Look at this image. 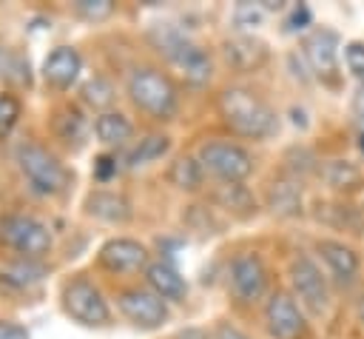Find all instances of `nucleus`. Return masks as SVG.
<instances>
[{
  "instance_id": "obj_30",
  "label": "nucleus",
  "mask_w": 364,
  "mask_h": 339,
  "mask_svg": "<svg viewBox=\"0 0 364 339\" xmlns=\"http://www.w3.org/2000/svg\"><path fill=\"white\" fill-rule=\"evenodd\" d=\"M20 114H23V103H20V97L11 94V91H3V94H0V140L11 134V128L17 125Z\"/></svg>"
},
{
  "instance_id": "obj_4",
  "label": "nucleus",
  "mask_w": 364,
  "mask_h": 339,
  "mask_svg": "<svg viewBox=\"0 0 364 339\" xmlns=\"http://www.w3.org/2000/svg\"><path fill=\"white\" fill-rule=\"evenodd\" d=\"M54 245L51 228L26 211L0 214V248L17 254V259H43Z\"/></svg>"
},
{
  "instance_id": "obj_39",
  "label": "nucleus",
  "mask_w": 364,
  "mask_h": 339,
  "mask_svg": "<svg viewBox=\"0 0 364 339\" xmlns=\"http://www.w3.org/2000/svg\"><path fill=\"white\" fill-rule=\"evenodd\" d=\"M173 339H213L205 328H185V330H179Z\"/></svg>"
},
{
  "instance_id": "obj_29",
  "label": "nucleus",
  "mask_w": 364,
  "mask_h": 339,
  "mask_svg": "<svg viewBox=\"0 0 364 339\" xmlns=\"http://www.w3.org/2000/svg\"><path fill=\"white\" fill-rule=\"evenodd\" d=\"M318 168H321V162L316 160V154L310 148H304V145L287 148V154H284V174L287 177L304 179L307 174H318Z\"/></svg>"
},
{
  "instance_id": "obj_27",
  "label": "nucleus",
  "mask_w": 364,
  "mask_h": 339,
  "mask_svg": "<svg viewBox=\"0 0 364 339\" xmlns=\"http://www.w3.org/2000/svg\"><path fill=\"white\" fill-rule=\"evenodd\" d=\"M43 273H46V268L40 265V259H14L0 276H3V282L6 285H11V288H31V285H37L40 279H43Z\"/></svg>"
},
{
  "instance_id": "obj_3",
  "label": "nucleus",
  "mask_w": 364,
  "mask_h": 339,
  "mask_svg": "<svg viewBox=\"0 0 364 339\" xmlns=\"http://www.w3.org/2000/svg\"><path fill=\"white\" fill-rule=\"evenodd\" d=\"M14 160L20 174L37 194L54 197L71 185V171L65 168V162L40 142H20L14 151Z\"/></svg>"
},
{
  "instance_id": "obj_35",
  "label": "nucleus",
  "mask_w": 364,
  "mask_h": 339,
  "mask_svg": "<svg viewBox=\"0 0 364 339\" xmlns=\"http://www.w3.org/2000/svg\"><path fill=\"white\" fill-rule=\"evenodd\" d=\"M210 336H213V339H247L236 325H230V322H225V319H219V322L213 325Z\"/></svg>"
},
{
  "instance_id": "obj_18",
  "label": "nucleus",
  "mask_w": 364,
  "mask_h": 339,
  "mask_svg": "<svg viewBox=\"0 0 364 339\" xmlns=\"http://www.w3.org/2000/svg\"><path fill=\"white\" fill-rule=\"evenodd\" d=\"M145 285L156 296H162L165 302H185L188 299V282H185V276L173 265H168L162 259L159 262H151L145 268Z\"/></svg>"
},
{
  "instance_id": "obj_6",
  "label": "nucleus",
  "mask_w": 364,
  "mask_h": 339,
  "mask_svg": "<svg viewBox=\"0 0 364 339\" xmlns=\"http://www.w3.org/2000/svg\"><path fill=\"white\" fill-rule=\"evenodd\" d=\"M287 279H290V291L299 299V305L313 313V316H324L330 308V285L327 276L321 273L318 262L310 254H296L287 265Z\"/></svg>"
},
{
  "instance_id": "obj_23",
  "label": "nucleus",
  "mask_w": 364,
  "mask_h": 339,
  "mask_svg": "<svg viewBox=\"0 0 364 339\" xmlns=\"http://www.w3.org/2000/svg\"><path fill=\"white\" fill-rule=\"evenodd\" d=\"M168 182L185 194H193L202 188L205 182V168L199 162V157H191V154H179L171 165H168Z\"/></svg>"
},
{
  "instance_id": "obj_26",
  "label": "nucleus",
  "mask_w": 364,
  "mask_h": 339,
  "mask_svg": "<svg viewBox=\"0 0 364 339\" xmlns=\"http://www.w3.org/2000/svg\"><path fill=\"white\" fill-rule=\"evenodd\" d=\"M82 103L85 105H91V108H100V114L102 111H111V105H114V100H117V88H114V83L108 80V77H102V74H94V77H88L85 83H82Z\"/></svg>"
},
{
  "instance_id": "obj_19",
  "label": "nucleus",
  "mask_w": 364,
  "mask_h": 339,
  "mask_svg": "<svg viewBox=\"0 0 364 339\" xmlns=\"http://www.w3.org/2000/svg\"><path fill=\"white\" fill-rule=\"evenodd\" d=\"M316 251L321 254L324 265L333 271V276L338 282H353L358 276V265L361 262H358V254L350 245H344L338 239H318L316 242Z\"/></svg>"
},
{
  "instance_id": "obj_31",
  "label": "nucleus",
  "mask_w": 364,
  "mask_h": 339,
  "mask_svg": "<svg viewBox=\"0 0 364 339\" xmlns=\"http://www.w3.org/2000/svg\"><path fill=\"white\" fill-rule=\"evenodd\" d=\"M114 3L111 0H74V11L85 20H105L114 14Z\"/></svg>"
},
{
  "instance_id": "obj_37",
  "label": "nucleus",
  "mask_w": 364,
  "mask_h": 339,
  "mask_svg": "<svg viewBox=\"0 0 364 339\" xmlns=\"http://www.w3.org/2000/svg\"><path fill=\"white\" fill-rule=\"evenodd\" d=\"M0 339H28V333L11 319H0Z\"/></svg>"
},
{
  "instance_id": "obj_14",
  "label": "nucleus",
  "mask_w": 364,
  "mask_h": 339,
  "mask_svg": "<svg viewBox=\"0 0 364 339\" xmlns=\"http://www.w3.org/2000/svg\"><path fill=\"white\" fill-rule=\"evenodd\" d=\"M264 202L270 208V214L276 217H301L304 211V188H301V179L296 177H287V174H279L267 182L264 188Z\"/></svg>"
},
{
  "instance_id": "obj_33",
  "label": "nucleus",
  "mask_w": 364,
  "mask_h": 339,
  "mask_svg": "<svg viewBox=\"0 0 364 339\" xmlns=\"http://www.w3.org/2000/svg\"><path fill=\"white\" fill-rule=\"evenodd\" d=\"M117 171H119L117 154H100V157H97V162H94V177H97L100 182H108Z\"/></svg>"
},
{
  "instance_id": "obj_38",
  "label": "nucleus",
  "mask_w": 364,
  "mask_h": 339,
  "mask_svg": "<svg viewBox=\"0 0 364 339\" xmlns=\"http://www.w3.org/2000/svg\"><path fill=\"white\" fill-rule=\"evenodd\" d=\"M350 108H353V117H355V122L361 125V131H364V80L358 83V88H355V94H353V103H350Z\"/></svg>"
},
{
  "instance_id": "obj_32",
  "label": "nucleus",
  "mask_w": 364,
  "mask_h": 339,
  "mask_svg": "<svg viewBox=\"0 0 364 339\" xmlns=\"http://www.w3.org/2000/svg\"><path fill=\"white\" fill-rule=\"evenodd\" d=\"M344 63H347V71L358 80H364V43L361 40H350L344 46Z\"/></svg>"
},
{
  "instance_id": "obj_24",
  "label": "nucleus",
  "mask_w": 364,
  "mask_h": 339,
  "mask_svg": "<svg viewBox=\"0 0 364 339\" xmlns=\"http://www.w3.org/2000/svg\"><path fill=\"white\" fill-rule=\"evenodd\" d=\"M213 199H216L222 208H228L233 217L247 219V217L256 214V197H253L250 188L242 185V182H219V185L213 188Z\"/></svg>"
},
{
  "instance_id": "obj_7",
  "label": "nucleus",
  "mask_w": 364,
  "mask_h": 339,
  "mask_svg": "<svg viewBox=\"0 0 364 339\" xmlns=\"http://www.w3.org/2000/svg\"><path fill=\"white\" fill-rule=\"evenodd\" d=\"M199 162L219 182H245L253 174V157L245 145L230 140H208L199 145Z\"/></svg>"
},
{
  "instance_id": "obj_12",
  "label": "nucleus",
  "mask_w": 364,
  "mask_h": 339,
  "mask_svg": "<svg viewBox=\"0 0 364 339\" xmlns=\"http://www.w3.org/2000/svg\"><path fill=\"white\" fill-rule=\"evenodd\" d=\"M267 43L262 40V37H256V34H245V31H239V34H230V37H225V43H222V57H225V63L233 68V71H239V74H247V71H256V68H262L264 63H267Z\"/></svg>"
},
{
  "instance_id": "obj_8",
  "label": "nucleus",
  "mask_w": 364,
  "mask_h": 339,
  "mask_svg": "<svg viewBox=\"0 0 364 339\" xmlns=\"http://www.w3.org/2000/svg\"><path fill=\"white\" fill-rule=\"evenodd\" d=\"M117 308L131 325H136L142 330H156L171 316L168 302L162 296H156L148 285H125V288H119L117 291Z\"/></svg>"
},
{
  "instance_id": "obj_2",
  "label": "nucleus",
  "mask_w": 364,
  "mask_h": 339,
  "mask_svg": "<svg viewBox=\"0 0 364 339\" xmlns=\"http://www.w3.org/2000/svg\"><path fill=\"white\" fill-rule=\"evenodd\" d=\"M125 91H128V100L134 103V108H139L151 120L165 122V120H173L179 111V91H176L173 80L156 66L131 68L128 80H125Z\"/></svg>"
},
{
  "instance_id": "obj_20",
  "label": "nucleus",
  "mask_w": 364,
  "mask_h": 339,
  "mask_svg": "<svg viewBox=\"0 0 364 339\" xmlns=\"http://www.w3.org/2000/svg\"><path fill=\"white\" fill-rule=\"evenodd\" d=\"M85 214L94 217V219H102V222H128L131 219V202L117 194V191H91L85 197Z\"/></svg>"
},
{
  "instance_id": "obj_21",
  "label": "nucleus",
  "mask_w": 364,
  "mask_h": 339,
  "mask_svg": "<svg viewBox=\"0 0 364 339\" xmlns=\"http://www.w3.org/2000/svg\"><path fill=\"white\" fill-rule=\"evenodd\" d=\"M94 134H97V140L102 142V145H108V148H122L131 137H134V122L122 114V111H102V114H97V120H94Z\"/></svg>"
},
{
  "instance_id": "obj_42",
  "label": "nucleus",
  "mask_w": 364,
  "mask_h": 339,
  "mask_svg": "<svg viewBox=\"0 0 364 339\" xmlns=\"http://www.w3.org/2000/svg\"><path fill=\"white\" fill-rule=\"evenodd\" d=\"M358 151H361V154H364V131H361V134H358Z\"/></svg>"
},
{
  "instance_id": "obj_17",
  "label": "nucleus",
  "mask_w": 364,
  "mask_h": 339,
  "mask_svg": "<svg viewBox=\"0 0 364 339\" xmlns=\"http://www.w3.org/2000/svg\"><path fill=\"white\" fill-rule=\"evenodd\" d=\"M88 128H91L88 117L74 103H65V105L54 108V114H51V131L68 148H80L85 142V137H88Z\"/></svg>"
},
{
  "instance_id": "obj_43",
  "label": "nucleus",
  "mask_w": 364,
  "mask_h": 339,
  "mask_svg": "<svg viewBox=\"0 0 364 339\" xmlns=\"http://www.w3.org/2000/svg\"><path fill=\"white\" fill-rule=\"evenodd\" d=\"M0 68H6V51L0 48Z\"/></svg>"
},
{
  "instance_id": "obj_5",
  "label": "nucleus",
  "mask_w": 364,
  "mask_h": 339,
  "mask_svg": "<svg viewBox=\"0 0 364 339\" xmlns=\"http://www.w3.org/2000/svg\"><path fill=\"white\" fill-rule=\"evenodd\" d=\"M60 305H63L65 316H71L74 322H80L85 328H102V325L111 322L108 299L82 273H77V276H71V279L63 282V288H60Z\"/></svg>"
},
{
  "instance_id": "obj_34",
  "label": "nucleus",
  "mask_w": 364,
  "mask_h": 339,
  "mask_svg": "<svg viewBox=\"0 0 364 339\" xmlns=\"http://www.w3.org/2000/svg\"><path fill=\"white\" fill-rule=\"evenodd\" d=\"M233 20H236V26H256L262 20V9L250 6V3H239L233 11Z\"/></svg>"
},
{
  "instance_id": "obj_13",
  "label": "nucleus",
  "mask_w": 364,
  "mask_h": 339,
  "mask_svg": "<svg viewBox=\"0 0 364 339\" xmlns=\"http://www.w3.org/2000/svg\"><path fill=\"white\" fill-rule=\"evenodd\" d=\"M338 48H341V37L333 28H313L304 40H301V54L310 63V68L316 74H333L338 66Z\"/></svg>"
},
{
  "instance_id": "obj_28",
  "label": "nucleus",
  "mask_w": 364,
  "mask_h": 339,
  "mask_svg": "<svg viewBox=\"0 0 364 339\" xmlns=\"http://www.w3.org/2000/svg\"><path fill=\"white\" fill-rule=\"evenodd\" d=\"M182 74H185V80L191 83V85H205L208 80H210V71H213V63H210V54L196 43L193 46V51L176 66Z\"/></svg>"
},
{
  "instance_id": "obj_11",
  "label": "nucleus",
  "mask_w": 364,
  "mask_h": 339,
  "mask_svg": "<svg viewBox=\"0 0 364 339\" xmlns=\"http://www.w3.org/2000/svg\"><path fill=\"white\" fill-rule=\"evenodd\" d=\"M97 262L111 273H136L151 265V251L134 236H111L102 242Z\"/></svg>"
},
{
  "instance_id": "obj_41",
  "label": "nucleus",
  "mask_w": 364,
  "mask_h": 339,
  "mask_svg": "<svg viewBox=\"0 0 364 339\" xmlns=\"http://www.w3.org/2000/svg\"><path fill=\"white\" fill-rule=\"evenodd\" d=\"M355 316H358V322L364 325V296H358V302H355Z\"/></svg>"
},
{
  "instance_id": "obj_1",
  "label": "nucleus",
  "mask_w": 364,
  "mask_h": 339,
  "mask_svg": "<svg viewBox=\"0 0 364 339\" xmlns=\"http://www.w3.org/2000/svg\"><path fill=\"white\" fill-rule=\"evenodd\" d=\"M222 122L245 140H267L279 131V117L276 111L253 91L245 85H228L222 88L216 100Z\"/></svg>"
},
{
  "instance_id": "obj_25",
  "label": "nucleus",
  "mask_w": 364,
  "mask_h": 339,
  "mask_svg": "<svg viewBox=\"0 0 364 339\" xmlns=\"http://www.w3.org/2000/svg\"><path fill=\"white\" fill-rule=\"evenodd\" d=\"M318 177L333 188V191H350L361 182V171L358 165H353L350 160H327L318 168Z\"/></svg>"
},
{
  "instance_id": "obj_9",
  "label": "nucleus",
  "mask_w": 364,
  "mask_h": 339,
  "mask_svg": "<svg viewBox=\"0 0 364 339\" xmlns=\"http://www.w3.org/2000/svg\"><path fill=\"white\" fill-rule=\"evenodd\" d=\"M228 288L239 305H253L267 293V265L256 251H242L230 259Z\"/></svg>"
},
{
  "instance_id": "obj_16",
  "label": "nucleus",
  "mask_w": 364,
  "mask_h": 339,
  "mask_svg": "<svg viewBox=\"0 0 364 339\" xmlns=\"http://www.w3.org/2000/svg\"><path fill=\"white\" fill-rule=\"evenodd\" d=\"M148 43L165 57V60H171L173 66H179L191 51H193V40H191V34L185 31V28H179L176 23H154L151 28H148Z\"/></svg>"
},
{
  "instance_id": "obj_10",
  "label": "nucleus",
  "mask_w": 364,
  "mask_h": 339,
  "mask_svg": "<svg viewBox=\"0 0 364 339\" xmlns=\"http://www.w3.org/2000/svg\"><path fill=\"white\" fill-rule=\"evenodd\" d=\"M264 325L273 339H304L307 333V322L296 296L282 288L273 291L264 302Z\"/></svg>"
},
{
  "instance_id": "obj_15",
  "label": "nucleus",
  "mask_w": 364,
  "mask_h": 339,
  "mask_svg": "<svg viewBox=\"0 0 364 339\" xmlns=\"http://www.w3.org/2000/svg\"><path fill=\"white\" fill-rule=\"evenodd\" d=\"M80 71H82V57L74 46H57L43 60V80L57 91H68L77 83Z\"/></svg>"
},
{
  "instance_id": "obj_36",
  "label": "nucleus",
  "mask_w": 364,
  "mask_h": 339,
  "mask_svg": "<svg viewBox=\"0 0 364 339\" xmlns=\"http://www.w3.org/2000/svg\"><path fill=\"white\" fill-rule=\"evenodd\" d=\"M307 26H310V9H307L304 3H299V6L293 9L290 20H287V28H290V31H299V28H307Z\"/></svg>"
},
{
  "instance_id": "obj_40",
  "label": "nucleus",
  "mask_w": 364,
  "mask_h": 339,
  "mask_svg": "<svg viewBox=\"0 0 364 339\" xmlns=\"http://www.w3.org/2000/svg\"><path fill=\"white\" fill-rule=\"evenodd\" d=\"M284 3L282 0H262V9H267V11H279Z\"/></svg>"
},
{
  "instance_id": "obj_22",
  "label": "nucleus",
  "mask_w": 364,
  "mask_h": 339,
  "mask_svg": "<svg viewBox=\"0 0 364 339\" xmlns=\"http://www.w3.org/2000/svg\"><path fill=\"white\" fill-rule=\"evenodd\" d=\"M168 148H171V137L168 134H162V131H151V134H145V137H139L131 148H128V154H125V168H142V165H151L154 160H159V157H165L168 154Z\"/></svg>"
}]
</instances>
